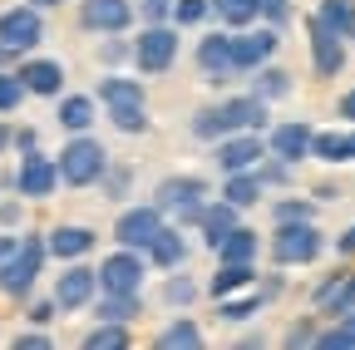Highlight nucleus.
Returning <instances> with one entry per match:
<instances>
[{
    "instance_id": "nucleus-43",
    "label": "nucleus",
    "mask_w": 355,
    "mask_h": 350,
    "mask_svg": "<svg viewBox=\"0 0 355 350\" xmlns=\"http://www.w3.org/2000/svg\"><path fill=\"white\" fill-rule=\"evenodd\" d=\"M316 335H321V316H296V321L286 326V335H282V345H291V350H301V345H316Z\"/></svg>"
},
{
    "instance_id": "nucleus-36",
    "label": "nucleus",
    "mask_w": 355,
    "mask_h": 350,
    "mask_svg": "<svg viewBox=\"0 0 355 350\" xmlns=\"http://www.w3.org/2000/svg\"><path fill=\"white\" fill-rule=\"evenodd\" d=\"M84 345L89 350H128L133 345V331L123 321H99L94 331H84Z\"/></svg>"
},
{
    "instance_id": "nucleus-53",
    "label": "nucleus",
    "mask_w": 355,
    "mask_h": 350,
    "mask_svg": "<svg viewBox=\"0 0 355 350\" xmlns=\"http://www.w3.org/2000/svg\"><path fill=\"white\" fill-rule=\"evenodd\" d=\"M336 256H340V261H350V256H355V227H345V232L336 237Z\"/></svg>"
},
{
    "instance_id": "nucleus-46",
    "label": "nucleus",
    "mask_w": 355,
    "mask_h": 350,
    "mask_svg": "<svg viewBox=\"0 0 355 350\" xmlns=\"http://www.w3.org/2000/svg\"><path fill=\"white\" fill-rule=\"evenodd\" d=\"M257 173H261V183H266V193H272V188H286V183H291V163H282L277 153H266V158L257 163Z\"/></svg>"
},
{
    "instance_id": "nucleus-14",
    "label": "nucleus",
    "mask_w": 355,
    "mask_h": 350,
    "mask_svg": "<svg viewBox=\"0 0 355 350\" xmlns=\"http://www.w3.org/2000/svg\"><path fill=\"white\" fill-rule=\"evenodd\" d=\"M40 40H44V10H35L30 0L0 10V45H10L15 55H30Z\"/></svg>"
},
{
    "instance_id": "nucleus-31",
    "label": "nucleus",
    "mask_w": 355,
    "mask_h": 350,
    "mask_svg": "<svg viewBox=\"0 0 355 350\" xmlns=\"http://www.w3.org/2000/svg\"><path fill=\"white\" fill-rule=\"evenodd\" d=\"M153 345H158V350H193V345H202V326H198L193 316H173V321L153 335Z\"/></svg>"
},
{
    "instance_id": "nucleus-18",
    "label": "nucleus",
    "mask_w": 355,
    "mask_h": 350,
    "mask_svg": "<svg viewBox=\"0 0 355 350\" xmlns=\"http://www.w3.org/2000/svg\"><path fill=\"white\" fill-rule=\"evenodd\" d=\"M217 109H222V119H227V134H242V128H266V119H272V104H266L261 94H222L217 99Z\"/></svg>"
},
{
    "instance_id": "nucleus-16",
    "label": "nucleus",
    "mask_w": 355,
    "mask_h": 350,
    "mask_svg": "<svg viewBox=\"0 0 355 350\" xmlns=\"http://www.w3.org/2000/svg\"><path fill=\"white\" fill-rule=\"evenodd\" d=\"M311 139H316V128H311L306 119H282L266 128V153H277L282 163H306L311 158Z\"/></svg>"
},
{
    "instance_id": "nucleus-13",
    "label": "nucleus",
    "mask_w": 355,
    "mask_h": 350,
    "mask_svg": "<svg viewBox=\"0 0 355 350\" xmlns=\"http://www.w3.org/2000/svg\"><path fill=\"white\" fill-rule=\"evenodd\" d=\"M261 158H266V134H257V128H242V134H227L212 143L217 173H242V168H257Z\"/></svg>"
},
{
    "instance_id": "nucleus-47",
    "label": "nucleus",
    "mask_w": 355,
    "mask_h": 350,
    "mask_svg": "<svg viewBox=\"0 0 355 350\" xmlns=\"http://www.w3.org/2000/svg\"><path fill=\"white\" fill-rule=\"evenodd\" d=\"M345 277H350V267H336V272H326V277H321L316 286H311V306H316V311H321V306H326V301L336 296V286H340Z\"/></svg>"
},
{
    "instance_id": "nucleus-29",
    "label": "nucleus",
    "mask_w": 355,
    "mask_h": 350,
    "mask_svg": "<svg viewBox=\"0 0 355 350\" xmlns=\"http://www.w3.org/2000/svg\"><path fill=\"white\" fill-rule=\"evenodd\" d=\"M296 89L291 84V69H282L277 60H266L261 69H252V94H261L266 104H277V99H286Z\"/></svg>"
},
{
    "instance_id": "nucleus-19",
    "label": "nucleus",
    "mask_w": 355,
    "mask_h": 350,
    "mask_svg": "<svg viewBox=\"0 0 355 350\" xmlns=\"http://www.w3.org/2000/svg\"><path fill=\"white\" fill-rule=\"evenodd\" d=\"M15 74L25 79V89L40 99H60L64 94V64L60 60H44V55H25L15 64Z\"/></svg>"
},
{
    "instance_id": "nucleus-44",
    "label": "nucleus",
    "mask_w": 355,
    "mask_h": 350,
    "mask_svg": "<svg viewBox=\"0 0 355 350\" xmlns=\"http://www.w3.org/2000/svg\"><path fill=\"white\" fill-rule=\"evenodd\" d=\"M316 345H321V350H355V321H350V316H340L331 331H321V335H316Z\"/></svg>"
},
{
    "instance_id": "nucleus-56",
    "label": "nucleus",
    "mask_w": 355,
    "mask_h": 350,
    "mask_svg": "<svg viewBox=\"0 0 355 350\" xmlns=\"http://www.w3.org/2000/svg\"><path fill=\"white\" fill-rule=\"evenodd\" d=\"M20 222V202H0V227H15Z\"/></svg>"
},
{
    "instance_id": "nucleus-11",
    "label": "nucleus",
    "mask_w": 355,
    "mask_h": 350,
    "mask_svg": "<svg viewBox=\"0 0 355 350\" xmlns=\"http://www.w3.org/2000/svg\"><path fill=\"white\" fill-rule=\"evenodd\" d=\"M144 277H148V256L133 252V247H119L99 261V291H144Z\"/></svg>"
},
{
    "instance_id": "nucleus-42",
    "label": "nucleus",
    "mask_w": 355,
    "mask_h": 350,
    "mask_svg": "<svg viewBox=\"0 0 355 350\" xmlns=\"http://www.w3.org/2000/svg\"><path fill=\"white\" fill-rule=\"evenodd\" d=\"M25 79L15 74V69H0V114H15L20 104H25Z\"/></svg>"
},
{
    "instance_id": "nucleus-35",
    "label": "nucleus",
    "mask_w": 355,
    "mask_h": 350,
    "mask_svg": "<svg viewBox=\"0 0 355 350\" xmlns=\"http://www.w3.org/2000/svg\"><path fill=\"white\" fill-rule=\"evenodd\" d=\"M212 20H222L227 30H247L261 20V6L257 0H212Z\"/></svg>"
},
{
    "instance_id": "nucleus-7",
    "label": "nucleus",
    "mask_w": 355,
    "mask_h": 350,
    "mask_svg": "<svg viewBox=\"0 0 355 350\" xmlns=\"http://www.w3.org/2000/svg\"><path fill=\"white\" fill-rule=\"evenodd\" d=\"M168 222V212L148 198V202H128L119 217H114V242L119 247H133V252H148V242L163 232Z\"/></svg>"
},
{
    "instance_id": "nucleus-3",
    "label": "nucleus",
    "mask_w": 355,
    "mask_h": 350,
    "mask_svg": "<svg viewBox=\"0 0 355 350\" xmlns=\"http://www.w3.org/2000/svg\"><path fill=\"white\" fill-rule=\"evenodd\" d=\"M266 252H272L277 267H311L326 252V232L316 227V217H306V222H272Z\"/></svg>"
},
{
    "instance_id": "nucleus-50",
    "label": "nucleus",
    "mask_w": 355,
    "mask_h": 350,
    "mask_svg": "<svg viewBox=\"0 0 355 350\" xmlns=\"http://www.w3.org/2000/svg\"><path fill=\"white\" fill-rule=\"evenodd\" d=\"M257 6H261V20H266V25H277V30L291 20V0H257Z\"/></svg>"
},
{
    "instance_id": "nucleus-37",
    "label": "nucleus",
    "mask_w": 355,
    "mask_h": 350,
    "mask_svg": "<svg viewBox=\"0 0 355 350\" xmlns=\"http://www.w3.org/2000/svg\"><path fill=\"white\" fill-rule=\"evenodd\" d=\"M316 15H321L340 40H355V0H321Z\"/></svg>"
},
{
    "instance_id": "nucleus-22",
    "label": "nucleus",
    "mask_w": 355,
    "mask_h": 350,
    "mask_svg": "<svg viewBox=\"0 0 355 350\" xmlns=\"http://www.w3.org/2000/svg\"><path fill=\"white\" fill-rule=\"evenodd\" d=\"M89 311H94V321H123V326H133L144 316V291H99L94 301H89Z\"/></svg>"
},
{
    "instance_id": "nucleus-10",
    "label": "nucleus",
    "mask_w": 355,
    "mask_h": 350,
    "mask_svg": "<svg viewBox=\"0 0 355 350\" xmlns=\"http://www.w3.org/2000/svg\"><path fill=\"white\" fill-rule=\"evenodd\" d=\"M15 193L30 198V202H44V198H55L60 193V163L50 153H20V168H15Z\"/></svg>"
},
{
    "instance_id": "nucleus-30",
    "label": "nucleus",
    "mask_w": 355,
    "mask_h": 350,
    "mask_svg": "<svg viewBox=\"0 0 355 350\" xmlns=\"http://www.w3.org/2000/svg\"><path fill=\"white\" fill-rule=\"evenodd\" d=\"M257 252H261V232H257V227H247V222H237L227 237H222L217 261H257Z\"/></svg>"
},
{
    "instance_id": "nucleus-52",
    "label": "nucleus",
    "mask_w": 355,
    "mask_h": 350,
    "mask_svg": "<svg viewBox=\"0 0 355 350\" xmlns=\"http://www.w3.org/2000/svg\"><path fill=\"white\" fill-rule=\"evenodd\" d=\"M257 286H261V296H266V301H277V296L286 291V277H282V267H277L272 277H266V281H257Z\"/></svg>"
},
{
    "instance_id": "nucleus-55",
    "label": "nucleus",
    "mask_w": 355,
    "mask_h": 350,
    "mask_svg": "<svg viewBox=\"0 0 355 350\" xmlns=\"http://www.w3.org/2000/svg\"><path fill=\"white\" fill-rule=\"evenodd\" d=\"M336 114H340L345 123H355V84H350V89L340 94V104H336Z\"/></svg>"
},
{
    "instance_id": "nucleus-59",
    "label": "nucleus",
    "mask_w": 355,
    "mask_h": 350,
    "mask_svg": "<svg viewBox=\"0 0 355 350\" xmlns=\"http://www.w3.org/2000/svg\"><path fill=\"white\" fill-rule=\"evenodd\" d=\"M15 247H20V232H0V261H6Z\"/></svg>"
},
{
    "instance_id": "nucleus-12",
    "label": "nucleus",
    "mask_w": 355,
    "mask_h": 350,
    "mask_svg": "<svg viewBox=\"0 0 355 350\" xmlns=\"http://www.w3.org/2000/svg\"><path fill=\"white\" fill-rule=\"evenodd\" d=\"M50 296L60 301V311H84V306L99 296V267H89L84 256L79 261H64V272L55 277V291Z\"/></svg>"
},
{
    "instance_id": "nucleus-2",
    "label": "nucleus",
    "mask_w": 355,
    "mask_h": 350,
    "mask_svg": "<svg viewBox=\"0 0 355 350\" xmlns=\"http://www.w3.org/2000/svg\"><path fill=\"white\" fill-rule=\"evenodd\" d=\"M207 198H212V183L202 173H168V178H158V188H153V202L183 227H198V212H202Z\"/></svg>"
},
{
    "instance_id": "nucleus-24",
    "label": "nucleus",
    "mask_w": 355,
    "mask_h": 350,
    "mask_svg": "<svg viewBox=\"0 0 355 350\" xmlns=\"http://www.w3.org/2000/svg\"><path fill=\"white\" fill-rule=\"evenodd\" d=\"M266 306H272V301L261 296V286H247V291H232V296H217V321L222 326H242V321L261 316Z\"/></svg>"
},
{
    "instance_id": "nucleus-54",
    "label": "nucleus",
    "mask_w": 355,
    "mask_h": 350,
    "mask_svg": "<svg viewBox=\"0 0 355 350\" xmlns=\"http://www.w3.org/2000/svg\"><path fill=\"white\" fill-rule=\"evenodd\" d=\"M30 148H40V134L35 128H15V153H30Z\"/></svg>"
},
{
    "instance_id": "nucleus-40",
    "label": "nucleus",
    "mask_w": 355,
    "mask_h": 350,
    "mask_svg": "<svg viewBox=\"0 0 355 350\" xmlns=\"http://www.w3.org/2000/svg\"><path fill=\"white\" fill-rule=\"evenodd\" d=\"M316 217V198H272V222H306Z\"/></svg>"
},
{
    "instance_id": "nucleus-28",
    "label": "nucleus",
    "mask_w": 355,
    "mask_h": 350,
    "mask_svg": "<svg viewBox=\"0 0 355 350\" xmlns=\"http://www.w3.org/2000/svg\"><path fill=\"white\" fill-rule=\"evenodd\" d=\"M94 99H99L104 109H109V104H144V99H148V89H144V79H133V74H119V69H109V74L99 79Z\"/></svg>"
},
{
    "instance_id": "nucleus-20",
    "label": "nucleus",
    "mask_w": 355,
    "mask_h": 350,
    "mask_svg": "<svg viewBox=\"0 0 355 350\" xmlns=\"http://www.w3.org/2000/svg\"><path fill=\"white\" fill-rule=\"evenodd\" d=\"M237 222H242V207H232L227 198H207V202H202V212H198V227H193V232L202 237V247H212V252H217V247H222V237H227Z\"/></svg>"
},
{
    "instance_id": "nucleus-25",
    "label": "nucleus",
    "mask_w": 355,
    "mask_h": 350,
    "mask_svg": "<svg viewBox=\"0 0 355 350\" xmlns=\"http://www.w3.org/2000/svg\"><path fill=\"white\" fill-rule=\"evenodd\" d=\"M247 286H257V261H217V272L207 277V296L217 301V296H232V291H247Z\"/></svg>"
},
{
    "instance_id": "nucleus-45",
    "label": "nucleus",
    "mask_w": 355,
    "mask_h": 350,
    "mask_svg": "<svg viewBox=\"0 0 355 350\" xmlns=\"http://www.w3.org/2000/svg\"><path fill=\"white\" fill-rule=\"evenodd\" d=\"M321 316H355V272L336 286V296L321 306Z\"/></svg>"
},
{
    "instance_id": "nucleus-32",
    "label": "nucleus",
    "mask_w": 355,
    "mask_h": 350,
    "mask_svg": "<svg viewBox=\"0 0 355 350\" xmlns=\"http://www.w3.org/2000/svg\"><path fill=\"white\" fill-rule=\"evenodd\" d=\"M133 178H139V173H133V163H119V158H109V168L99 173V193L109 198V202H128L133 198Z\"/></svg>"
},
{
    "instance_id": "nucleus-17",
    "label": "nucleus",
    "mask_w": 355,
    "mask_h": 350,
    "mask_svg": "<svg viewBox=\"0 0 355 350\" xmlns=\"http://www.w3.org/2000/svg\"><path fill=\"white\" fill-rule=\"evenodd\" d=\"M148 267L153 272H173V267H188V256H193V242H188V227L183 222H163V232L148 242Z\"/></svg>"
},
{
    "instance_id": "nucleus-5",
    "label": "nucleus",
    "mask_w": 355,
    "mask_h": 350,
    "mask_svg": "<svg viewBox=\"0 0 355 350\" xmlns=\"http://www.w3.org/2000/svg\"><path fill=\"white\" fill-rule=\"evenodd\" d=\"M55 163H60V183L64 188H94L99 173L109 168V148L94 134H69V143L55 153Z\"/></svg>"
},
{
    "instance_id": "nucleus-4",
    "label": "nucleus",
    "mask_w": 355,
    "mask_h": 350,
    "mask_svg": "<svg viewBox=\"0 0 355 350\" xmlns=\"http://www.w3.org/2000/svg\"><path fill=\"white\" fill-rule=\"evenodd\" d=\"M178 50H183V30H178L173 20L144 25L139 35H133V69H139L144 79L168 74V69L178 64Z\"/></svg>"
},
{
    "instance_id": "nucleus-15",
    "label": "nucleus",
    "mask_w": 355,
    "mask_h": 350,
    "mask_svg": "<svg viewBox=\"0 0 355 350\" xmlns=\"http://www.w3.org/2000/svg\"><path fill=\"white\" fill-rule=\"evenodd\" d=\"M133 20H139L133 0H79V30L89 35H123Z\"/></svg>"
},
{
    "instance_id": "nucleus-48",
    "label": "nucleus",
    "mask_w": 355,
    "mask_h": 350,
    "mask_svg": "<svg viewBox=\"0 0 355 350\" xmlns=\"http://www.w3.org/2000/svg\"><path fill=\"white\" fill-rule=\"evenodd\" d=\"M55 316H60V301H55V296H40V301L25 306V321H30V326H50Z\"/></svg>"
},
{
    "instance_id": "nucleus-21",
    "label": "nucleus",
    "mask_w": 355,
    "mask_h": 350,
    "mask_svg": "<svg viewBox=\"0 0 355 350\" xmlns=\"http://www.w3.org/2000/svg\"><path fill=\"white\" fill-rule=\"evenodd\" d=\"M44 242H50V256H60V261H79V256H89V252L99 247V232H94V227H84V222H60V227L44 232Z\"/></svg>"
},
{
    "instance_id": "nucleus-6",
    "label": "nucleus",
    "mask_w": 355,
    "mask_h": 350,
    "mask_svg": "<svg viewBox=\"0 0 355 350\" xmlns=\"http://www.w3.org/2000/svg\"><path fill=\"white\" fill-rule=\"evenodd\" d=\"M193 60L202 69V84L207 89H227V79H237V64H232V30H202L198 45H193Z\"/></svg>"
},
{
    "instance_id": "nucleus-41",
    "label": "nucleus",
    "mask_w": 355,
    "mask_h": 350,
    "mask_svg": "<svg viewBox=\"0 0 355 350\" xmlns=\"http://www.w3.org/2000/svg\"><path fill=\"white\" fill-rule=\"evenodd\" d=\"M94 55H99V64H104V69H119V64H133V40H123V35H104Z\"/></svg>"
},
{
    "instance_id": "nucleus-58",
    "label": "nucleus",
    "mask_w": 355,
    "mask_h": 350,
    "mask_svg": "<svg viewBox=\"0 0 355 350\" xmlns=\"http://www.w3.org/2000/svg\"><path fill=\"white\" fill-rule=\"evenodd\" d=\"M311 198H316V202H336L340 188H336V183H316V193H311Z\"/></svg>"
},
{
    "instance_id": "nucleus-49",
    "label": "nucleus",
    "mask_w": 355,
    "mask_h": 350,
    "mask_svg": "<svg viewBox=\"0 0 355 350\" xmlns=\"http://www.w3.org/2000/svg\"><path fill=\"white\" fill-rule=\"evenodd\" d=\"M133 6H139V20L144 25H158V20L173 15V0H133Z\"/></svg>"
},
{
    "instance_id": "nucleus-57",
    "label": "nucleus",
    "mask_w": 355,
    "mask_h": 350,
    "mask_svg": "<svg viewBox=\"0 0 355 350\" xmlns=\"http://www.w3.org/2000/svg\"><path fill=\"white\" fill-rule=\"evenodd\" d=\"M10 148H15V128H10L6 119H0V158H6Z\"/></svg>"
},
{
    "instance_id": "nucleus-1",
    "label": "nucleus",
    "mask_w": 355,
    "mask_h": 350,
    "mask_svg": "<svg viewBox=\"0 0 355 350\" xmlns=\"http://www.w3.org/2000/svg\"><path fill=\"white\" fill-rule=\"evenodd\" d=\"M44 261H50V242H44V232H20V247L0 261V296L10 301H30Z\"/></svg>"
},
{
    "instance_id": "nucleus-61",
    "label": "nucleus",
    "mask_w": 355,
    "mask_h": 350,
    "mask_svg": "<svg viewBox=\"0 0 355 350\" xmlns=\"http://www.w3.org/2000/svg\"><path fill=\"white\" fill-rule=\"evenodd\" d=\"M345 163H355V123L345 128Z\"/></svg>"
},
{
    "instance_id": "nucleus-34",
    "label": "nucleus",
    "mask_w": 355,
    "mask_h": 350,
    "mask_svg": "<svg viewBox=\"0 0 355 350\" xmlns=\"http://www.w3.org/2000/svg\"><path fill=\"white\" fill-rule=\"evenodd\" d=\"M188 134L198 139V143H217V139H227V119H222V109H217V99L212 104H202V109H193V119H188Z\"/></svg>"
},
{
    "instance_id": "nucleus-8",
    "label": "nucleus",
    "mask_w": 355,
    "mask_h": 350,
    "mask_svg": "<svg viewBox=\"0 0 355 350\" xmlns=\"http://www.w3.org/2000/svg\"><path fill=\"white\" fill-rule=\"evenodd\" d=\"M277 50H282V30L266 25V20H257L247 30H232V64H237V74L261 69L266 60H277Z\"/></svg>"
},
{
    "instance_id": "nucleus-38",
    "label": "nucleus",
    "mask_w": 355,
    "mask_h": 350,
    "mask_svg": "<svg viewBox=\"0 0 355 350\" xmlns=\"http://www.w3.org/2000/svg\"><path fill=\"white\" fill-rule=\"evenodd\" d=\"M311 158L316 163H345V128H316V139H311Z\"/></svg>"
},
{
    "instance_id": "nucleus-60",
    "label": "nucleus",
    "mask_w": 355,
    "mask_h": 350,
    "mask_svg": "<svg viewBox=\"0 0 355 350\" xmlns=\"http://www.w3.org/2000/svg\"><path fill=\"white\" fill-rule=\"evenodd\" d=\"M15 60H20V55H15L10 45H0V69H15Z\"/></svg>"
},
{
    "instance_id": "nucleus-51",
    "label": "nucleus",
    "mask_w": 355,
    "mask_h": 350,
    "mask_svg": "<svg viewBox=\"0 0 355 350\" xmlns=\"http://www.w3.org/2000/svg\"><path fill=\"white\" fill-rule=\"evenodd\" d=\"M44 345H55V340L44 335L40 326H30V331H20V335H15V350H44Z\"/></svg>"
},
{
    "instance_id": "nucleus-63",
    "label": "nucleus",
    "mask_w": 355,
    "mask_h": 350,
    "mask_svg": "<svg viewBox=\"0 0 355 350\" xmlns=\"http://www.w3.org/2000/svg\"><path fill=\"white\" fill-rule=\"evenodd\" d=\"M336 321H340V316H336ZM350 321H355V316H350Z\"/></svg>"
},
{
    "instance_id": "nucleus-9",
    "label": "nucleus",
    "mask_w": 355,
    "mask_h": 350,
    "mask_svg": "<svg viewBox=\"0 0 355 350\" xmlns=\"http://www.w3.org/2000/svg\"><path fill=\"white\" fill-rule=\"evenodd\" d=\"M345 45H350V40H340L316 10L306 15V50H311V69H316V79H336L345 69Z\"/></svg>"
},
{
    "instance_id": "nucleus-39",
    "label": "nucleus",
    "mask_w": 355,
    "mask_h": 350,
    "mask_svg": "<svg viewBox=\"0 0 355 350\" xmlns=\"http://www.w3.org/2000/svg\"><path fill=\"white\" fill-rule=\"evenodd\" d=\"M178 30H198L212 20V0H173V15H168Z\"/></svg>"
},
{
    "instance_id": "nucleus-27",
    "label": "nucleus",
    "mask_w": 355,
    "mask_h": 350,
    "mask_svg": "<svg viewBox=\"0 0 355 350\" xmlns=\"http://www.w3.org/2000/svg\"><path fill=\"white\" fill-rule=\"evenodd\" d=\"M198 296H202V281H198L188 267L163 272V286H158V301H163V306H173V311H193Z\"/></svg>"
},
{
    "instance_id": "nucleus-26",
    "label": "nucleus",
    "mask_w": 355,
    "mask_h": 350,
    "mask_svg": "<svg viewBox=\"0 0 355 350\" xmlns=\"http://www.w3.org/2000/svg\"><path fill=\"white\" fill-rule=\"evenodd\" d=\"M222 198H227L232 207H257L266 202V183H261V173L257 168H242V173H222Z\"/></svg>"
},
{
    "instance_id": "nucleus-33",
    "label": "nucleus",
    "mask_w": 355,
    "mask_h": 350,
    "mask_svg": "<svg viewBox=\"0 0 355 350\" xmlns=\"http://www.w3.org/2000/svg\"><path fill=\"white\" fill-rule=\"evenodd\" d=\"M109 128L123 139H144L148 134V99L144 104H109Z\"/></svg>"
},
{
    "instance_id": "nucleus-23",
    "label": "nucleus",
    "mask_w": 355,
    "mask_h": 350,
    "mask_svg": "<svg viewBox=\"0 0 355 350\" xmlns=\"http://www.w3.org/2000/svg\"><path fill=\"white\" fill-rule=\"evenodd\" d=\"M55 119H60L64 134H89L94 119H99V99L94 94H60L55 99Z\"/></svg>"
},
{
    "instance_id": "nucleus-62",
    "label": "nucleus",
    "mask_w": 355,
    "mask_h": 350,
    "mask_svg": "<svg viewBox=\"0 0 355 350\" xmlns=\"http://www.w3.org/2000/svg\"><path fill=\"white\" fill-rule=\"evenodd\" d=\"M30 6H35V10H55V6H60V0H30Z\"/></svg>"
}]
</instances>
